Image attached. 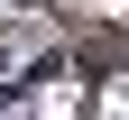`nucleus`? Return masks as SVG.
<instances>
[{
    "label": "nucleus",
    "mask_w": 129,
    "mask_h": 120,
    "mask_svg": "<svg viewBox=\"0 0 129 120\" xmlns=\"http://www.w3.org/2000/svg\"><path fill=\"white\" fill-rule=\"evenodd\" d=\"M9 65H19V46H0V74H9Z\"/></svg>",
    "instance_id": "obj_1"
}]
</instances>
